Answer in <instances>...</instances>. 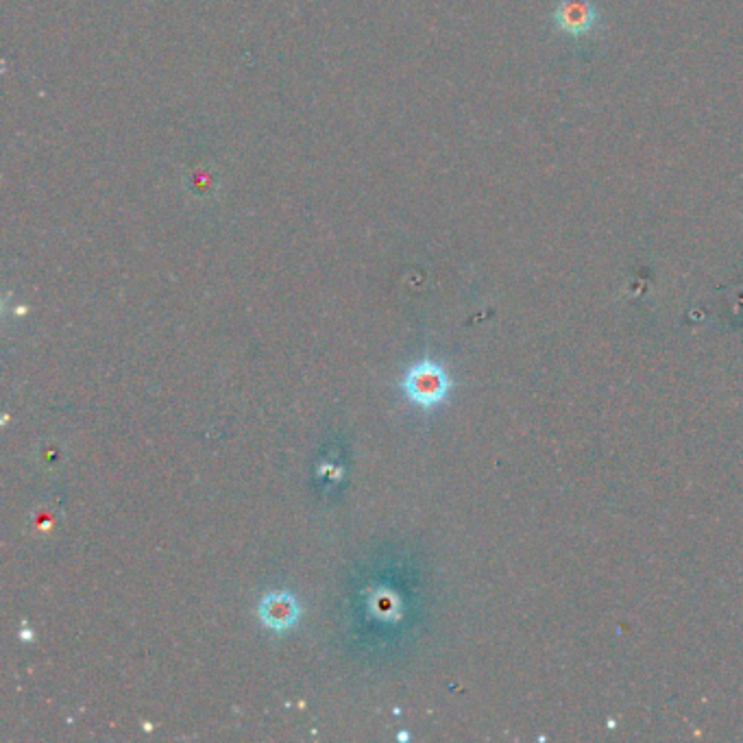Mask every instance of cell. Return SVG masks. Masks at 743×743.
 Segmentation results:
<instances>
[{"instance_id": "obj_3", "label": "cell", "mask_w": 743, "mask_h": 743, "mask_svg": "<svg viewBox=\"0 0 743 743\" xmlns=\"http://www.w3.org/2000/svg\"><path fill=\"white\" fill-rule=\"evenodd\" d=\"M558 22L563 24L565 31H571V33H582L587 31L591 24H593V16H589L587 11H584L582 7H567L563 14L558 16Z\"/></svg>"}, {"instance_id": "obj_2", "label": "cell", "mask_w": 743, "mask_h": 743, "mask_svg": "<svg viewBox=\"0 0 743 743\" xmlns=\"http://www.w3.org/2000/svg\"><path fill=\"white\" fill-rule=\"evenodd\" d=\"M258 615L262 619V624L269 630L288 632L290 628H295L299 624L301 604L295 595L288 591H273L262 598L258 606Z\"/></svg>"}, {"instance_id": "obj_1", "label": "cell", "mask_w": 743, "mask_h": 743, "mask_svg": "<svg viewBox=\"0 0 743 743\" xmlns=\"http://www.w3.org/2000/svg\"><path fill=\"white\" fill-rule=\"evenodd\" d=\"M406 397L414 406H421L423 410H432L441 406L452 391V380L445 371L441 362L436 360H419L406 371L404 380H401Z\"/></svg>"}]
</instances>
